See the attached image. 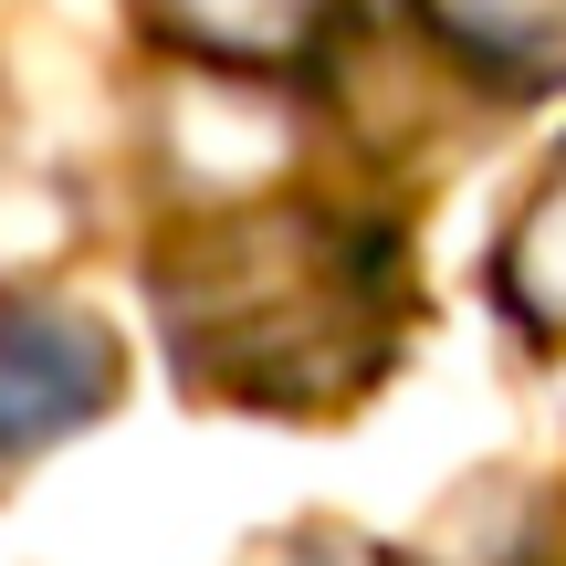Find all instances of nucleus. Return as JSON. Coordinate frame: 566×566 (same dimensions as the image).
Here are the masks:
<instances>
[{"label":"nucleus","instance_id":"nucleus-2","mask_svg":"<svg viewBox=\"0 0 566 566\" xmlns=\"http://www.w3.org/2000/svg\"><path fill=\"white\" fill-rule=\"evenodd\" d=\"M116 409V346L84 304H0V472Z\"/></svg>","mask_w":566,"mask_h":566},{"label":"nucleus","instance_id":"nucleus-1","mask_svg":"<svg viewBox=\"0 0 566 566\" xmlns=\"http://www.w3.org/2000/svg\"><path fill=\"white\" fill-rule=\"evenodd\" d=\"M388 283H399L388 242L315 221V210H252V221L189 231L147 294L168 304V336L200 388L304 409L325 399L336 367L378 378L367 357L388 346Z\"/></svg>","mask_w":566,"mask_h":566},{"label":"nucleus","instance_id":"nucleus-3","mask_svg":"<svg viewBox=\"0 0 566 566\" xmlns=\"http://www.w3.org/2000/svg\"><path fill=\"white\" fill-rule=\"evenodd\" d=\"M493 304L514 315V336L566 346V147L546 158V179L525 189V210L493 242Z\"/></svg>","mask_w":566,"mask_h":566},{"label":"nucleus","instance_id":"nucleus-5","mask_svg":"<svg viewBox=\"0 0 566 566\" xmlns=\"http://www.w3.org/2000/svg\"><path fill=\"white\" fill-rule=\"evenodd\" d=\"M430 42L472 53L504 84H546L566 74V0H420Z\"/></svg>","mask_w":566,"mask_h":566},{"label":"nucleus","instance_id":"nucleus-4","mask_svg":"<svg viewBox=\"0 0 566 566\" xmlns=\"http://www.w3.org/2000/svg\"><path fill=\"white\" fill-rule=\"evenodd\" d=\"M137 11H147V32L179 42V53L273 74V63H294L304 42L336 21V0H137Z\"/></svg>","mask_w":566,"mask_h":566}]
</instances>
